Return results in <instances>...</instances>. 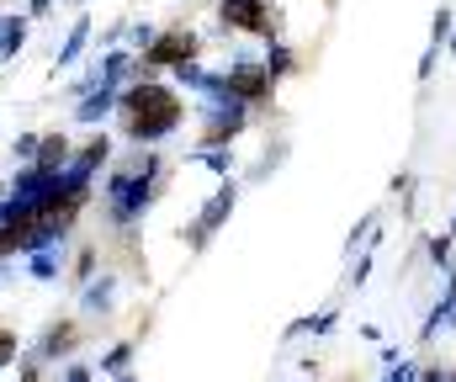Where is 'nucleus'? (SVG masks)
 <instances>
[{"label": "nucleus", "mask_w": 456, "mask_h": 382, "mask_svg": "<svg viewBox=\"0 0 456 382\" xmlns=\"http://www.w3.org/2000/svg\"><path fill=\"white\" fill-rule=\"evenodd\" d=\"M122 118H127V133L133 138H159L181 123V102L165 91V85H138L127 102H122Z\"/></svg>", "instance_id": "nucleus-1"}, {"label": "nucleus", "mask_w": 456, "mask_h": 382, "mask_svg": "<svg viewBox=\"0 0 456 382\" xmlns=\"http://www.w3.org/2000/svg\"><path fill=\"white\" fill-rule=\"evenodd\" d=\"M43 234H48V213H43V207H16V213L5 218V229H0V255L27 250V245H37Z\"/></svg>", "instance_id": "nucleus-2"}, {"label": "nucleus", "mask_w": 456, "mask_h": 382, "mask_svg": "<svg viewBox=\"0 0 456 382\" xmlns=\"http://www.w3.org/2000/svg\"><path fill=\"white\" fill-rule=\"evenodd\" d=\"M224 21H228V27H244V32H265V27H271L260 0H228V5H224Z\"/></svg>", "instance_id": "nucleus-3"}, {"label": "nucleus", "mask_w": 456, "mask_h": 382, "mask_svg": "<svg viewBox=\"0 0 456 382\" xmlns=\"http://www.w3.org/2000/svg\"><path fill=\"white\" fill-rule=\"evenodd\" d=\"M191 48H197V37H191V32H186V37H181V32H175V37H165V43H159V48H154V59H159V64H165V59H181V53H191Z\"/></svg>", "instance_id": "nucleus-4"}, {"label": "nucleus", "mask_w": 456, "mask_h": 382, "mask_svg": "<svg viewBox=\"0 0 456 382\" xmlns=\"http://www.w3.org/2000/svg\"><path fill=\"white\" fill-rule=\"evenodd\" d=\"M233 91H239V96H260V91H265V75H260V69H239V75H233Z\"/></svg>", "instance_id": "nucleus-5"}, {"label": "nucleus", "mask_w": 456, "mask_h": 382, "mask_svg": "<svg viewBox=\"0 0 456 382\" xmlns=\"http://www.w3.org/2000/svg\"><path fill=\"white\" fill-rule=\"evenodd\" d=\"M53 159H64V138H48V143H43V170H48Z\"/></svg>", "instance_id": "nucleus-6"}, {"label": "nucleus", "mask_w": 456, "mask_h": 382, "mask_svg": "<svg viewBox=\"0 0 456 382\" xmlns=\"http://www.w3.org/2000/svg\"><path fill=\"white\" fill-rule=\"evenodd\" d=\"M11 356H16V335H5V329H0V367H5Z\"/></svg>", "instance_id": "nucleus-7"}]
</instances>
